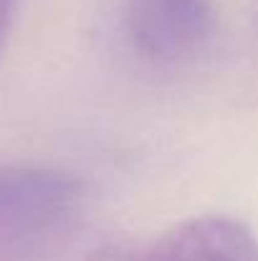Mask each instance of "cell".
<instances>
[{"instance_id": "cell-1", "label": "cell", "mask_w": 258, "mask_h": 261, "mask_svg": "<svg viewBox=\"0 0 258 261\" xmlns=\"http://www.w3.org/2000/svg\"><path fill=\"white\" fill-rule=\"evenodd\" d=\"M91 261H258L253 231L228 216H197L129 244H109Z\"/></svg>"}, {"instance_id": "cell-2", "label": "cell", "mask_w": 258, "mask_h": 261, "mask_svg": "<svg viewBox=\"0 0 258 261\" xmlns=\"http://www.w3.org/2000/svg\"><path fill=\"white\" fill-rule=\"evenodd\" d=\"M81 185L48 165H0V241L36 239L59 226L79 203Z\"/></svg>"}, {"instance_id": "cell-3", "label": "cell", "mask_w": 258, "mask_h": 261, "mask_svg": "<svg viewBox=\"0 0 258 261\" xmlns=\"http://www.w3.org/2000/svg\"><path fill=\"white\" fill-rule=\"evenodd\" d=\"M213 28L210 0H127L129 38L152 61L175 64L195 56Z\"/></svg>"}, {"instance_id": "cell-4", "label": "cell", "mask_w": 258, "mask_h": 261, "mask_svg": "<svg viewBox=\"0 0 258 261\" xmlns=\"http://www.w3.org/2000/svg\"><path fill=\"white\" fill-rule=\"evenodd\" d=\"M10 5H13V0H0V41H3V36H5V31H8Z\"/></svg>"}]
</instances>
